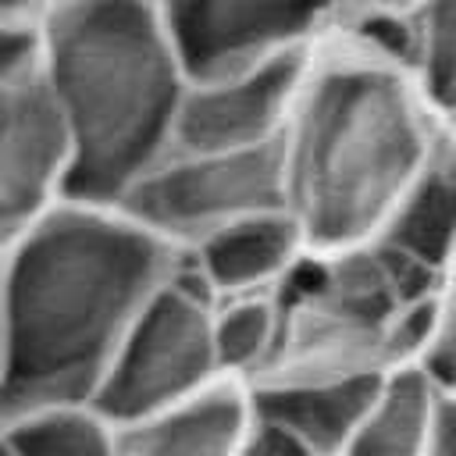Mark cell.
I'll list each match as a JSON object with an SVG mask.
<instances>
[{
    "label": "cell",
    "instance_id": "13",
    "mask_svg": "<svg viewBox=\"0 0 456 456\" xmlns=\"http://www.w3.org/2000/svg\"><path fill=\"white\" fill-rule=\"evenodd\" d=\"M442 381L424 363L395 367L338 456H428Z\"/></svg>",
    "mask_w": 456,
    "mask_h": 456
},
{
    "label": "cell",
    "instance_id": "15",
    "mask_svg": "<svg viewBox=\"0 0 456 456\" xmlns=\"http://www.w3.org/2000/svg\"><path fill=\"white\" fill-rule=\"evenodd\" d=\"M281 338V292L214 299V342L228 381L249 388L274 360Z\"/></svg>",
    "mask_w": 456,
    "mask_h": 456
},
{
    "label": "cell",
    "instance_id": "20",
    "mask_svg": "<svg viewBox=\"0 0 456 456\" xmlns=\"http://www.w3.org/2000/svg\"><path fill=\"white\" fill-rule=\"evenodd\" d=\"M256 424V420H253ZM246 456H310L306 449L292 445L289 438L274 435V431H264V428H253V442L246 449Z\"/></svg>",
    "mask_w": 456,
    "mask_h": 456
},
{
    "label": "cell",
    "instance_id": "18",
    "mask_svg": "<svg viewBox=\"0 0 456 456\" xmlns=\"http://www.w3.org/2000/svg\"><path fill=\"white\" fill-rule=\"evenodd\" d=\"M428 456H456V381L442 385V392H438Z\"/></svg>",
    "mask_w": 456,
    "mask_h": 456
},
{
    "label": "cell",
    "instance_id": "6",
    "mask_svg": "<svg viewBox=\"0 0 456 456\" xmlns=\"http://www.w3.org/2000/svg\"><path fill=\"white\" fill-rule=\"evenodd\" d=\"M189 75L310 53L335 28V0H157Z\"/></svg>",
    "mask_w": 456,
    "mask_h": 456
},
{
    "label": "cell",
    "instance_id": "3",
    "mask_svg": "<svg viewBox=\"0 0 456 456\" xmlns=\"http://www.w3.org/2000/svg\"><path fill=\"white\" fill-rule=\"evenodd\" d=\"M36 46L68 146V196L118 203L175 146L192 82L157 0H46Z\"/></svg>",
    "mask_w": 456,
    "mask_h": 456
},
{
    "label": "cell",
    "instance_id": "16",
    "mask_svg": "<svg viewBox=\"0 0 456 456\" xmlns=\"http://www.w3.org/2000/svg\"><path fill=\"white\" fill-rule=\"evenodd\" d=\"M413 78L442 118L456 114V0H424L413 14Z\"/></svg>",
    "mask_w": 456,
    "mask_h": 456
},
{
    "label": "cell",
    "instance_id": "7",
    "mask_svg": "<svg viewBox=\"0 0 456 456\" xmlns=\"http://www.w3.org/2000/svg\"><path fill=\"white\" fill-rule=\"evenodd\" d=\"M306 57L310 53H292L249 68L196 75L178 110L175 146L178 150L278 146L299 93Z\"/></svg>",
    "mask_w": 456,
    "mask_h": 456
},
{
    "label": "cell",
    "instance_id": "2",
    "mask_svg": "<svg viewBox=\"0 0 456 456\" xmlns=\"http://www.w3.org/2000/svg\"><path fill=\"white\" fill-rule=\"evenodd\" d=\"M445 118L403 61L331 28L306 57L278 142L285 207L310 253L374 239L424 167Z\"/></svg>",
    "mask_w": 456,
    "mask_h": 456
},
{
    "label": "cell",
    "instance_id": "22",
    "mask_svg": "<svg viewBox=\"0 0 456 456\" xmlns=\"http://www.w3.org/2000/svg\"><path fill=\"white\" fill-rule=\"evenodd\" d=\"M0 456H11V449H7V445H4V442H0Z\"/></svg>",
    "mask_w": 456,
    "mask_h": 456
},
{
    "label": "cell",
    "instance_id": "17",
    "mask_svg": "<svg viewBox=\"0 0 456 456\" xmlns=\"http://www.w3.org/2000/svg\"><path fill=\"white\" fill-rule=\"evenodd\" d=\"M424 367L442 381H456V256L442 278V296H438V328L435 342L424 356Z\"/></svg>",
    "mask_w": 456,
    "mask_h": 456
},
{
    "label": "cell",
    "instance_id": "4",
    "mask_svg": "<svg viewBox=\"0 0 456 456\" xmlns=\"http://www.w3.org/2000/svg\"><path fill=\"white\" fill-rule=\"evenodd\" d=\"M224 381L214 342V299L178 260L114 353L96 406L114 424H135L196 403Z\"/></svg>",
    "mask_w": 456,
    "mask_h": 456
},
{
    "label": "cell",
    "instance_id": "12",
    "mask_svg": "<svg viewBox=\"0 0 456 456\" xmlns=\"http://www.w3.org/2000/svg\"><path fill=\"white\" fill-rule=\"evenodd\" d=\"M445 278L456 256V132L442 125L424 167L374 235Z\"/></svg>",
    "mask_w": 456,
    "mask_h": 456
},
{
    "label": "cell",
    "instance_id": "21",
    "mask_svg": "<svg viewBox=\"0 0 456 456\" xmlns=\"http://www.w3.org/2000/svg\"><path fill=\"white\" fill-rule=\"evenodd\" d=\"M46 0H0V25H32L39 21Z\"/></svg>",
    "mask_w": 456,
    "mask_h": 456
},
{
    "label": "cell",
    "instance_id": "14",
    "mask_svg": "<svg viewBox=\"0 0 456 456\" xmlns=\"http://www.w3.org/2000/svg\"><path fill=\"white\" fill-rule=\"evenodd\" d=\"M11 456H121V424L96 403H64L0 424Z\"/></svg>",
    "mask_w": 456,
    "mask_h": 456
},
{
    "label": "cell",
    "instance_id": "1",
    "mask_svg": "<svg viewBox=\"0 0 456 456\" xmlns=\"http://www.w3.org/2000/svg\"><path fill=\"white\" fill-rule=\"evenodd\" d=\"M178 253L118 203L57 200L0 253V424L96 403L128 328Z\"/></svg>",
    "mask_w": 456,
    "mask_h": 456
},
{
    "label": "cell",
    "instance_id": "11",
    "mask_svg": "<svg viewBox=\"0 0 456 456\" xmlns=\"http://www.w3.org/2000/svg\"><path fill=\"white\" fill-rule=\"evenodd\" d=\"M253 428L249 392L224 381L196 403L121 424V456H246Z\"/></svg>",
    "mask_w": 456,
    "mask_h": 456
},
{
    "label": "cell",
    "instance_id": "10",
    "mask_svg": "<svg viewBox=\"0 0 456 456\" xmlns=\"http://www.w3.org/2000/svg\"><path fill=\"white\" fill-rule=\"evenodd\" d=\"M385 378L314 381V385H253L246 392H249L256 428L289 438L310 456H338Z\"/></svg>",
    "mask_w": 456,
    "mask_h": 456
},
{
    "label": "cell",
    "instance_id": "8",
    "mask_svg": "<svg viewBox=\"0 0 456 456\" xmlns=\"http://www.w3.org/2000/svg\"><path fill=\"white\" fill-rule=\"evenodd\" d=\"M68 196V146L39 68L0 78V253Z\"/></svg>",
    "mask_w": 456,
    "mask_h": 456
},
{
    "label": "cell",
    "instance_id": "19",
    "mask_svg": "<svg viewBox=\"0 0 456 456\" xmlns=\"http://www.w3.org/2000/svg\"><path fill=\"white\" fill-rule=\"evenodd\" d=\"M424 0H335V28L385 14H413Z\"/></svg>",
    "mask_w": 456,
    "mask_h": 456
},
{
    "label": "cell",
    "instance_id": "5",
    "mask_svg": "<svg viewBox=\"0 0 456 456\" xmlns=\"http://www.w3.org/2000/svg\"><path fill=\"white\" fill-rule=\"evenodd\" d=\"M118 207L178 256L217 228L285 207L278 146L264 150H167Z\"/></svg>",
    "mask_w": 456,
    "mask_h": 456
},
{
    "label": "cell",
    "instance_id": "9",
    "mask_svg": "<svg viewBox=\"0 0 456 456\" xmlns=\"http://www.w3.org/2000/svg\"><path fill=\"white\" fill-rule=\"evenodd\" d=\"M310 256L306 235L289 207L239 217L200 239L178 260L210 299L281 292Z\"/></svg>",
    "mask_w": 456,
    "mask_h": 456
}]
</instances>
